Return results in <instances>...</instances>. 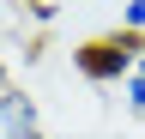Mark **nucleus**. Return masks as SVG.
I'll use <instances>...</instances> for the list:
<instances>
[{"mask_svg":"<svg viewBox=\"0 0 145 139\" xmlns=\"http://www.w3.org/2000/svg\"><path fill=\"white\" fill-rule=\"evenodd\" d=\"M139 42L145 37H127V30L91 37L85 48H72V67H79L91 85H127V73H133V61H139Z\"/></svg>","mask_w":145,"mask_h":139,"instance_id":"obj_1","label":"nucleus"},{"mask_svg":"<svg viewBox=\"0 0 145 139\" xmlns=\"http://www.w3.org/2000/svg\"><path fill=\"white\" fill-rule=\"evenodd\" d=\"M0 133L6 139H42V115L18 85H0Z\"/></svg>","mask_w":145,"mask_h":139,"instance_id":"obj_2","label":"nucleus"},{"mask_svg":"<svg viewBox=\"0 0 145 139\" xmlns=\"http://www.w3.org/2000/svg\"><path fill=\"white\" fill-rule=\"evenodd\" d=\"M121 97H127V109H133V115H145V42H139V61H133V73H127Z\"/></svg>","mask_w":145,"mask_h":139,"instance_id":"obj_3","label":"nucleus"},{"mask_svg":"<svg viewBox=\"0 0 145 139\" xmlns=\"http://www.w3.org/2000/svg\"><path fill=\"white\" fill-rule=\"evenodd\" d=\"M121 30L127 37H145V0H127L121 6Z\"/></svg>","mask_w":145,"mask_h":139,"instance_id":"obj_4","label":"nucleus"},{"mask_svg":"<svg viewBox=\"0 0 145 139\" xmlns=\"http://www.w3.org/2000/svg\"><path fill=\"white\" fill-rule=\"evenodd\" d=\"M0 139H6V133H0Z\"/></svg>","mask_w":145,"mask_h":139,"instance_id":"obj_5","label":"nucleus"}]
</instances>
